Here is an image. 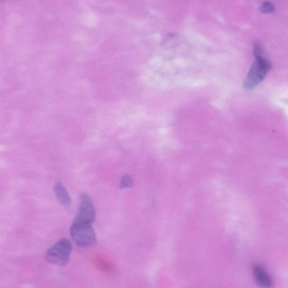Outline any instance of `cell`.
Here are the masks:
<instances>
[{"instance_id": "6da1fadb", "label": "cell", "mask_w": 288, "mask_h": 288, "mask_svg": "<svg viewBox=\"0 0 288 288\" xmlns=\"http://www.w3.org/2000/svg\"><path fill=\"white\" fill-rule=\"evenodd\" d=\"M254 54L256 61L250 69L244 83V89L248 90L261 83L271 68L270 62L264 58L262 47L258 43L254 46Z\"/></svg>"}, {"instance_id": "277c9868", "label": "cell", "mask_w": 288, "mask_h": 288, "mask_svg": "<svg viewBox=\"0 0 288 288\" xmlns=\"http://www.w3.org/2000/svg\"><path fill=\"white\" fill-rule=\"evenodd\" d=\"M95 205L89 195L83 194L80 198L78 214L73 221L91 224L95 219Z\"/></svg>"}, {"instance_id": "8992f818", "label": "cell", "mask_w": 288, "mask_h": 288, "mask_svg": "<svg viewBox=\"0 0 288 288\" xmlns=\"http://www.w3.org/2000/svg\"><path fill=\"white\" fill-rule=\"evenodd\" d=\"M54 189L60 203L66 207H69L71 204V200L66 188L61 182H58L54 186Z\"/></svg>"}, {"instance_id": "5b68a950", "label": "cell", "mask_w": 288, "mask_h": 288, "mask_svg": "<svg viewBox=\"0 0 288 288\" xmlns=\"http://www.w3.org/2000/svg\"><path fill=\"white\" fill-rule=\"evenodd\" d=\"M253 273L256 283L260 286L270 287L273 285V280L265 269L259 264L253 266Z\"/></svg>"}, {"instance_id": "ba28073f", "label": "cell", "mask_w": 288, "mask_h": 288, "mask_svg": "<svg viewBox=\"0 0 288 288\" xmlns=\"http://www.w3.org/2000/svg\"><path fill=\"white\" fill-rule=\"evenodd\" d=\"M131 184V180L129 177L127 176H124L122 179L121 183V187L124 188L127 187Z\"/></svg>"}, {"instance_id": "7a4b0ae2", "label": "cell", "mask_w": 288, "mask_h": 288, "mask_svg": "<svg viewBox=\"0 0 288 288\" xmlns=\"http://www.w3.org/2000/svg\"><path fill=\"white\" fill-rule=\"evenodd\" d=\"M74 243L81 247H90L96 244L95 232L91 224L73 221L70 229Z\"/></svg>"}, {"instance_id": "52a82bcc", "label": "cell", "mask_w": 288, "mask_h": 288, "mask_svg": "<svg viewBox=\"0 0 288 288\" xmlns=\"http://www.w3.org/2000/svg\"><path fill=\"white\" fill-rule=\"evenodd\" d=\"M260 10L264 13H271L274 12L275 7L271 3L266 2L262 5Z\"/></svg>"}, {"instance_id": "3957f363", "label": "cell", "mask_w": 288, "mask_h": 288, "mask_svg": "<svg viewBox=\"0 0 288 288\" xmlns=\"http://www.w3.org/2000/svg\"><path fill=\"white\" fill-rule=\"evenodd\" d=\"M72 248L71 242L63 239L48 250L46 254V259L53 265L64 266L68 262Z\"/></svg>"}]
</instances>
